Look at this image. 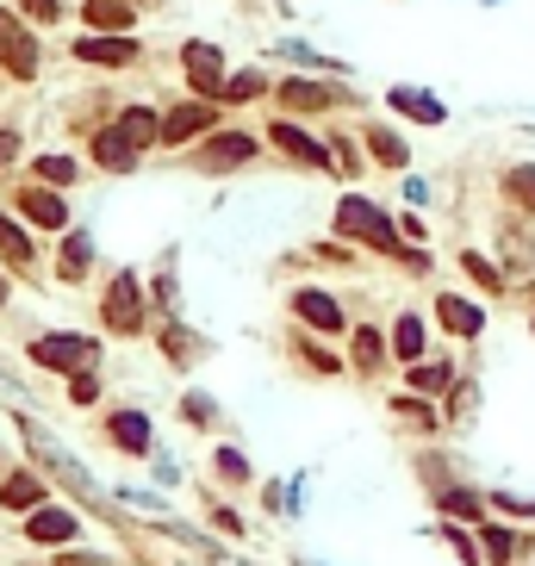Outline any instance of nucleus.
I'll list each match as a JSON object with an SVG mask.
<instances>
[{"instance_id":"9b49d317","label":"nucleus","mask_w":535,"mask_h":566,"mask_svg":"<svg viewBox=\"0 0 535 566\" xmlns=\"http://www.w3.org/2000/svg\"><path fill=\"white\" fill-rule=\"evenodd\" d=\"M281 100H287V113H325V106H337V88H318V81H287V88H281Z\"/></svg>"},{"instance_id":"7ed1b4c3","label":"nucleus","mask_w":535,"mask_h":566,"mask_svg":"<svg viewBox=\"0 0 535 566\" xmlns=\"http://www.w3.org/2000/svg\"><path fill=\"white\" fill-rule=\"evenodd\" d=\"M0 69H7V76H20V81L38 76V38H32L13 13H0Z\"/></svg>"},{"instance_id":"1a4fd4ad","label":"nucleus","mask_w":535,"mask_h":566,"mask_svg":"<svg viewBox=\"0 0 535 566\" xmlns=\"http://www.w3.org/2000/svg\"><path fill=\"white\" fill-rule=\"evenodd\" d=\"M293 312L306 317L311 331H343V305H337L330 293H311L306 287V293H293Z\"/></svg>"},{"instance_id":"473e14b6","label":"nucleus","mask_w":535,"mask_h":566,"mask_svg":"<svg viewBox=\"0 0 535 566\" xmlns=\"http://www.w3.org/2000/svg\"><path fill=\"white\" fill-rule=\"evenodd\" d=\"M218 473H225V480H243V454H237V449H225V454H218Z\"/></svg>"},{"instance_id":"bb28decb","label":"nucleus","mask_w":535,"mask_h":566,"mask_svg":"<svg viewBox=\"0 0 535 566\" xmlns=\"http://www.w3.org/2000/svg\"><path fill=\"white\" fill-rule=\"evenodd\" d=\"M380 355H386V343L374 331H355V361H362V368H380Z\"/></svg>"},{"instance_id":"c85d7f7f","label":"nucleus","mask_w":535,"mask_h":566,"mask_svg":"<svg viewBox=\"0 0 535 566\" xmlns=\"http://www.w3.org/2000/svg\"><path fill=\"white\" fill-rule=\"evenodd\" d=\"M442 510L448 517H479V498L474 492H442Z\"/></svg>"},{"instance_id":"f3484780","label":"nucleus","mask_w":535,"mask_h":566,"mask_svg":"<svg viewBox=\"0 0 535 566\" xmlns=\"http://www.w3.org/2000/svg\"><path fill=\"white\" fill-rule=\"evenodd\" d=\"M88 25H100V32H125V25H132V0H88Z\"/></svg>"},{"instance_id":"a211bd4d","label":"nucleus","mask_w":535,"mask_h":566,"mask_svg":"<svg viewBox=\"0 0 535 566\" xmlns=\"http://www.w3.org/2000/svg\"><path fill=\"white\" fill-rule=\"evenodd\" d=\"M392 106L411 113V118H423V125H442V106L430 94H418V88H392Z\"/></svg>"},{"instance_id":"423d86ee","label":"nucleus","mask_w":535,"mask_h":566,"mask_svg":"<svg viewBox=\"0 0 535 566\" xmlns=\"http://www.w3.org/2000/svg\"><path fill=\"white\" fill-rule=\"evenodd\" d=\"M181 62H187V76H193V88H200V94H218V88H225V62H218V50H212V44H187V50H181Z\"/></svg>"},{"instance_id":"39448f33","label":"nucleus","mask_w":535,"mask_h":566,"mask_svg":"<svg viewBox=\"0 0 535 566\" xmlns=\"http://www.w3.org/2000/svg\"><path fill=\"white\" fill-rule=\"evenodd\" d=\"M76 57L81 62H106V69H125V62H137V44L125 38V32H113V38H94V32H88V38L76 44Z\"/></svg>"},{"instance_id":"6ab92c4d","label":"nucleus","mask_w":535,"mask_h":566,"mask_svg":"<svg viewBox=\"0 0 535 566\" xmlns=\"http://www.w3.org/2000/svg\"><path fill=\"white\" fill-rule=\"evenodd\" d=\"M38 498H44V486L32 480V473H13V480H7V492H0V505H7V510H32Z\"/></svg>"},{"instance_id":"7c9ffc66","label":"nucleus","mask_w":535,"mask_h":566,"mask_svg":"<svg viewBox=\"0 0 535 566\" xmlns=\"http://www.w3.org/2000/svg\"><path fill=\"white\" fill-rule=\"evenodd\" d=\"M467 274H474L479 287H492V293H498V268L486 262V255H467Z\"/></svg>"},{"instance_id":"2eb2a0df","label":"nucleus","mask_w":535,"mask_h":566,"mask_svg":"<svg viewBox=\"0 0 535 566\" xmlns=\"http://www.w3.org/2000/svg\"><path fill=\"white\" fill-rule=\"evenodd\" d=\"M436 312H442V324H448L455 336H479V324H486V317H479V305H467V299H455V293L442 299Z\"/></svg>"},{"instance_id":"4468645a","label":"nucleus","mask_w":535,"mask_h":566,"mask_svg":"<svg viewBox=\"0 0 535 566\" xmlns=\"http://www.w3.org/2000/svg\"><path fill=\"white\" fill-rule=\"evenodd\" d=\"M274 143H281V150H287V157H299V162H311V169H325V150H318V143H311L306 131H299V125H274Z\"/></svg>"},{"instance_id":"5701e85b","label":"nucleus","mask_w":535,"mask_h":566,"mask_svg":"<svg viewBox=\"0 0 535 566\" xmlns=\"http://www.w3.org/2000/svg\"><path fill=\"white\" fill-rule=\"evenodd\" d=\"M88 255H94V243H88V236H69V243H62V274H69V280H81V268H88Z\"/></svg>"},{"instance_id":"c756f323","label":"nucleus","mask_w":535,"mask_h":566,"mask_svg":"<svg viewBox=\"0 0 535 566\" xmlns=\"http://www.w3.org/2000/svg\"><path fill=\"white\" fill-rule=\"evenodd\" d=\"M486 554H492V566H511V535L492 523H486Z\"/></svg>"},{"instance_id":"20e7f679","label":"nucleus","mask_w":535,"mask_h":566,"mask_svg":"<svg viewBox=\"0 0 535 566\" xmlns=\"http://www.w3.org/2000/svg\"><path fill=\"white\" fill-rule=\"evenodd\" d=\"M106 324L113 331H144V287H137V274H118L113 287H106Z\"/></svg>"},{"instance_id":"a878e982","label":"nucleus","mask_w":535,"mask_h":566,"mask_svg":"<svg viewBox=\"0 0 535 566\" xmlns=\"http://www.w3.org/2000/svg\"><path fill=\"white\" fill-rule=\"evenodd\" d=\"M504 187H511V199L523 206V212H535V169H516V175L504 181Z\"/></svg>"},{"instance_id":"393cba45","label":"nucleus","mask_w":535,"mask_h":566,"mask_svg":"<svg viewBox=\"0 0 535 566\" xmlns=\"http://www.w3.org/2000/svg\"><path fill=\"white\" fill-rule=\"evenodd\" d=\"M38 175L50 181V187H69V181H76V162L69 157H38Z\"/></svg>"},{"instance_id":"cd10ccee","label":"nucleus","mask_w":535,"mask_h":566,"mask_svg":"<svg viewBox=\"0 0 535 566\" xmlns=\"http://www.w3.org/2000/svg\"><path fill=\"white\" fill-rule=\"evenodd\" d=\"M262 88H268L262 76H230L225 88H218V94H225V100H255V94H262Z\"/></svg>"},{"instance_id":"f704fd0d","label":"nucleus","mask_w":535,"mask_h":566,"mask_svg":"<svg viewBox=\"0 0 535 566\" xmlns=\"http://www.w3.org/2000/svg\"><path fill=\"white\" fill-rule=\"evenodd\" d=\"M25 13L32 20H57V0H25Z\"/></svg>"},{"instance_id":"e433bc0d","label":"nucleus","mask_w":535,"mask_h":566,"mask_svg":"<svg viewBox=\"0 0 535 566\" xmlns=\"http://www.w3.org/2000/svg\"><path fill=\"white\" fill-rule=\"evenodd\" d=\"M62 566H106V561H88V554H69Z\"/></svg>"},{"instance_id":"4c0bfd02","label":"nucleus","mask_w":535,"mask_h":566,"mask_svg":"<svg viewBox=\"0 0 535 566\" xmlns=\"http://www.w3.org/2000/svg\"><path fill=\"white\" fill-rule=\"evenodd\" d=\"M0 305H7V280H0Z\"/></svg>"},{"instance_id":"0eeeda50","label":"nucleus","mask_w":535,"mask_h":566,"mask_svg":"<svg viewBox=\"0 0 535 566\" xmlns=\"http://www.w3.org/2000/svg\"><path fill=\"white\" fill-rule=\"evenodd\" d=\"M137 150H144V143H137L125 125H106V131L94 137V162H106V169H132Z\"/></svg>"},{"instance_id":"72a5a7b5","label":"nucleus","mask_w":535,"mask_h":566,"mask_svg":"<svg viewBox=\"0 0 535 566\" xmlns=\"http://www.w3.org/2000/svg\"><path fill=\"white\" fill-rule=\"evenodd\" d=\"M399 411H405V417H411V424H423V430L436 424V417H430V405H418V398H399Z\"/></svg>"},{"instance_id":"2f4dec72","label":"nucleus","mask_w":535,"mask_h":566,"mask_svg":"<svg viewBox=\"0 0 535 566\" xmlns=\"http://www.w3.org/2000/svg\"><path fill=\"white\" fill-rule=\"evenodd\" d=\"M69 392H76V405H94L100 380H94V373H88V368H81V373H76V386H69Z\"/></svg>"},{"instance_id":"f257e3e1","label":"nucleus","mask_w":535,"mask_h":566,"mask_svg":"<svg viewBox=\"0 0 535 566\" xmlns=\"http://www.w3.org/2000/svg\"><path fill=\"white\" fill-rule=\"evenodd\" d=\"M337 231L343 236H362V243H374V250H399V231H392V218L380 212V206H367V199H343L337 206Z\"/></svg>"},{"instance_id":"c9c22d12","label":"nucleus","mask_w":535,"mask_h":566,"mask_svg":"<svg viewBox=\"0 0 535 566\" xmlns=\"http://www.w3.org/2000/svg\"><path fill=\"white\" fill-rule=\"evenodd\" d=\"M13 157H20V137H13V131H0V162H13Z\"/></svg>"},{"instance_id":"9d476101","label":"nucleus","mask_w":535,"mask_h":566,"mask_svg":"<svg viewBox=\"0 0 535 566\" xmlns=\"http://www.w3.org/2000/svg\"><path fill=\"white\" fill-rule=\"evenodd\" d=\"M206 125H218V113H212L206 100H200V106H174V113L162 118V137H169V143H187V137L206 131Z\"/></svg>"},{"instance_id":"ddd939ff","label":"nucleus","mask_w":535,"mask_h":566,"mask_svg":"<svg viewBox=\"0 0 535 566\" xmlns=\"http://www.w3.org/2000/svg\"><path fill=\"white\" fill-rule=\"evenodd\" d=\"M25 535H32V542H69V535H76V517H69V510H38V517L25 523Z\"/></svg>"},{"instance_id":"b1692460","label":"nucleus","mask_w":535,"mask_h":566,"mask_svg":"<svg viewBox=\"0 0 535 566\" xmlns=\"http://www.w3.org/2000/svg\"><path fill=\"white\" fill-rule=\"evenodd\" d=\"M448 380H455V368H448V361H442V368H436V361H430V368H418V361H411V386H418V392H442Z\"/></svg>"},{"instance_id":"dca6fc26","label":"nucleus","mask_w":535,"mask_h":566,"mask_svg":"<svg viewBox=\"0 0 535 566\" xmlns=\"http://www.w3.org/2000/svg\"><path fill=\"white\" fill-rule=\"evenodd\" d=\"M113 442H118V449H132V454H144V449H150V424H144L137 411H118V417H113Z\"/></svg>"},{"instance_id":"aec40b11","label":"nucleus","mask_w":535,"mask_h":566,"mask_svg":"<svg viewBox=\"0 0 535 566\" xmlns=\"http://www.w3.org/2000/svg\"><path fill=\"white\" fill-rule=\"evenodd\" d=\"M0 255H7V262H32V236L20 231V224H13V218H0Z\"/></svg>"},{"instance_id":"4be33fe9","label":"nucleus","mask_w":535,"mask_h":566,"mask_svg":"<svg viewBox=\"0 0 535 566\" xmlns=\"http://www.w3.org/2000/svg\"><path fill=\"white\" fill-rule=\"evenodd\" d=\"M367 143H374V157H380L386 169H405V143L392 131H380V125H374V131H367Z\"/></svg>"},{"instance_id":"6e6552de","label":"nucleus","mask_w":535,"mask_h":566,"mask_svg":"<svg viewBox=\"0 0 535 566\" xmlns=\"http://www.w3.org/2000/svg\"><path fill=\"white\" fill-rule=\"evenodd\" d=\"M255 157V143H249V137H212L206 150H200V169H206V175H218V169H237V162H249Z\"/></svg>"},{"instance_id":"f8f14e48","label":"nucleus","mask_w":535,"mask_h":566,"mask_svg":"<svg viewBox=\"0 0 535 566\" xmlns=\"http://www.w3.org/2000/svg\"><path fill=\"white\" fill-rule=\"evenodd\" d=\"M20 206H25V218H32V224H44V231H62V224H69L62 199H57V194H44V187H32V194H25Z\"/></svg>"},{"instance_id":"f03ea898","label":"nucleus","mask_w":535,"mask_h":566,"mask_svg":"<svg viewBox=\"0 0 535 566\" xmlns=\"http://www.w3.org/2000/svg\"><path fill=\"white\" fill-rule=\"evenodd\" d=\"M32 361L50 368V373H81V368L100 361V349L88 343V336H38V343H32Z\"/></svg>"},{"instance_id":"412c9836","label":"nucleus","mask_w":535,"mask_h":566,"mask_svg":"<svg viewBox=\"0 0 535 566\" xmlns=\"http://www.w3.org/2000/svg\"><path fill=\"white\" fill-rule=\"evenodd\" d=\"M392 349H399L405 361H418V355H423V324H418V317H399V331H392Z\"/></svg>"}]
</instances>
